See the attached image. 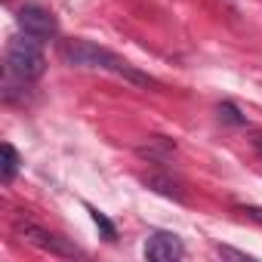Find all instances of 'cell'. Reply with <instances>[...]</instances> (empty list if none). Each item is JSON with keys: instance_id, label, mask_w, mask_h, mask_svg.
Returning a JSON list of instances; mask_svg holds the SVG:
<instances>
[{"instance_id": "obj_1", "label": "cell", "mask_w": 262, "mask_h": 262, "mask_svg": "<svg viewBox=\"0 0 262 262\" xmlns=\"http://www.w3.org/2000/svg\"><path fill=\"white\" fill-rule=\"evenodd\" d=\"M59 56H62V62L71 65V68H102V71H111V74H117V77H123V80H129V83H136V86H142V90H158V86H161L155 77L136 71L129 62H123V59L114 56L111 50H102V47H96V43H90V40H65V43L59 47Z\"/></svg>"}, {"instance_id": "obj_2", "label": "cell", "mask_w": 262, "mask_h": 262, "mask_svg": "<svg viewBox=\"0 0 262 262\" xmlns=\"http://www.w3.org/2000/svg\"><path fill=\"white\" fill-rule=\"evenodd\" d=\"M7 71L13 77H19L22 83L37 80L47 71V59L40 53V40L25 34V37H13L7 43Z\"/></svg>"}, {"instance_id": "obj_3", "label": "cell", "mask_w": 262, "mask_h": 262, "mask_svg": "<svg viewBox=\"0 0 262 262\" xmlns=\"http://www.w3.org/2000/svg\"><path fill=\"white\" fill-rule=\"evenodd\" d=\"M16 231L28 241V244H34V247H40V250H47V253H53V256H83V250L77 247V244H71L68 237H62V234H56V231H47V228H40V225H34V222H16Z\"/></svg>"}, {"instance_id": "obj_4", "label": "cell", "mask_w": 262, "mask_h": 262, "mask_svg": "<svg viewBox=\"0 0 262 262\" xmlns=\"http://www.w3.org/2000/svg\"><path fill=\"white\" fill-rule=\"evenodd\" d=\"M19 25H22L25 34L37 37V40H50V37L59 34L56 16H53L47 7H40V4H25V7L19 10Z\"/></svg>"}, {"instance_id": "obj_5", "label": "cell", "mask_w": 262, "mask_h": 262, "mask_svg": "<svg viewBox=\"0 0 262 262\" xmlns=\"http://www.w3.org/2000/svg\"><path fill=\"white\" fill-rule=\"evenodd\" d=\"M185 256V247L182 241L173 234V231H151L148 241H145V259H155V262H176Z\"/></svg>"}, {"instance_id": "obj_6", "label": "cell", "mask_w": 262, "mask_h": 262, "mask_svg": "<svg viewBox=\"0 0 262 262\" xmlns=\"http://www.w3.org/2000/svg\"><path fill=\"white\" fill-rule=\"evenodd\" d=\"M142 182H145L151 191L164 194V198H176V201H182V185H179L173 176H167V173H148V176H142Z\"/></svg>"}, {"instance_id": "obj_7", "label": "cell", "mask_w": 262, "mask_h": 262, "mask_svg": "<svg viewBox=\"0 0 262 262\" xmlns=\"http://www.w3.org/2000/svg\"><path fill=\"white\" fill-rule=\"evenodd\" d=\"M139 155L148 158V161H155V164H167V158L173 155V145L164 136H151L148 145H139Z\"/></svg>"}, {"instance_id": "obj_8", "label": "cell", "mask_w": 262, "mask_h": 262, "mask_svg": "<svg viewBox=\"0 0 262 262\" xmlns=\"http://www.w3.org/2000/svg\"><path fill=\"white\" fill-rule=\"evenodd\" d=\"M19 151L10 145V142H4V167H0V176H4V182H13L16 179V173H19Z\"/></svg>"}, {"instance_id": "obj_9", "label": "cell", "mask_w": 262, "mask_h": 262, "mask_svg": "<svg viewBox=\"0 0 262 262\" xmlns=\"http://www.w3.org/2000/svg\"><path fill=\"white\" fill-rule=\"evenodd\" d=\"M86 210H90V216H93L96 228H99V231H102L108 241H114V237H117V228H114V222H111V219H108L102 210H96V207H86Z\"/></svg>"}, {"instance_id": "obj_10", "label": "cell", "mask_w": 262, "mask_h": 262, "mask_svg": "<svg viewBox=\"0 0 262 262\" xmlns=\"http://www.w3.org/2000/svg\"><path fill=\"white\" fill-rule=\"evenodd\" d=\"M216 111H219V117H222L225 123H231V126H247V117H244V114H241L231 102H222Z\"/></svg>"}, {"instance_id": "obj_11", "label": "cell", "mask_w": 262, "mask_h": 262, "mask_svg": "<svg viewBox=\"0 0 262 262\" xmlns=\"http://www.w3.org/2000/svg\"><path fill=\"white\" fill-rule=\"evenodd\" d=\"M216 253H219V256H228V259H241V262L247 259V253H241V250H231V247H222V244L216 247Z\"/></svg>"}, {"instance_id": "obj_12", "label": "cell", "mask_w": 262, "mask_h": 262, "mask_svg": "<svg viewBox=\"0 0 262 262\" xmlns=\"http://www.w3.org/2000/svg\"><path fill=\"white\" fill-rule=\"evenodd\" d=\"M241 213H247L250 219H256V222H262V207H241Z\"/></svg>"}, {"instance_id": "obj_13", "label": "cell", "mask_w": 262, "mask_h": 262, "mask_svg": "<svg viewBox=\"0 0 262 262\" xmlns=\"http://www.w3.org/2000/svg\"><path fill=\"white\" fill-rule=\"evenodd\" d=\"M253 148H256L259 158H262V133H253Z\"/></svg>"}]
</instances>
